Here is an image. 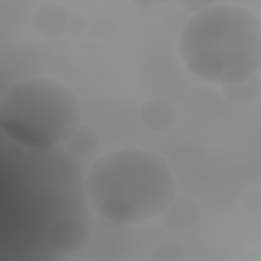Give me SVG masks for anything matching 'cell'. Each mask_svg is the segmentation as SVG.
<instances>
[{"label":"cell","instance_id":"obj_1","mask_svg":"<svg viewBox=\"0 0 261 261\" xmlns=\"http://www.w3.org/2000/svg\"><path fill=\"white\" fill-rule=\"evenodd\" d=\"M84 188L101 218L135 226L162 215L175 197L176 181L162 156L125 147L98 158L88 171Z\"/></svg>","mask_w":261,"mask_h":261},{"label":"cell","instance_id":"obj_2","mask_svg":"<svg viewBox=\"0 0 261 261\" xmlns=\"http://www.w3.org/2000/svg\"><path fill=\"white\" fill-rule=\"evenodd\" d=\"M178 52L188 70L222 87L244 83L261 68V20L254 11L209 4L182 28Z\"/></svg>","mask_w":261,"mask_h":261},{"label":"cell","instance_id":"obj_3","mask_svg":"<svg viewBox=\"0 0 261 261\" xmlns=\"http://www.w3.org/2000/svg\"><path fill=\"white\" fill-rule=\"evenodd\" d=\"M82 109L74 93L51 77L15 83L0 102V124L15 143L47 150L64 143L80 125Z\"/></svg>","mask_w":261,"mask_h":261},{"label":"cell","instance_id":"obj_4","mask_svg":"<svg viewBox=\"0 0 261 261\" xmlns=\"http://www.w3.org/2000/svg\"><path fill=\"white\" fill-rule=\"evenodd\" d=\"M46 238L48 244L56 251L70 253L86 245L89 230L87 225L77 218L60 217L48 226Z\"/></svg>","mask_w":261,"mask_h":261},{"label":"cell","instance_id":"obj_5","mask_svg":"<svg viewBox=\"0 0 261 261\" xmlns=\"http://www.w3.org/2000/svg\"><path fill=\"white\" fill-rule=\"evenodd\" d=\"M139 116L142 124L150 132L165 133L176 123L177 110L169 101L154 99L143 105Z\"/></svg>","mask_w":261,"mask_h":261},{"label":"cell","instance_id":"obj_6","mask_svg":"<svg viewBox=\"0 0 261 261\" xmlns=\"http://www.w3.org/2000/svg\"><path fill=\"white\" fill-rule=\"evenodd\" d=\"M160 217L170 229L185 230L192 228L198 222L200 211L193 200L187 197H174Z\"/></svg>","mask_w":261,"mask_h":261},{"label":"cell","instance_id":"obj_7","mask_svg":"<svg viewBox=\"0 0 261 261\" xmlns=\"http://www.w3.org/2000/svg\"><path fill=\"white\" fill-rule=\"evenodd\" d=\"M69 24L67 11L58 5L47 4L40 7L34 15V27L36 30L47 37L61 35Z\"/></svg>","mask_w":261,"mask_h":261},{"label":"cell","instance_id":"obj_8","mask_svg":"<svg viewBox=\"0 0 261 261\" xmlns=\"http://www.w3.org/2000/svg\"><path fill=\"white\" fill-rule=\"evenodd\" d=\"M64 145L72 154L86 155L96 149L98 136L90 126L79 125L64 142Z\"/></svg>","mask_w":261,"mask_h":261},{"label":"cell","instance_id":"obj_9","mask_svg":"<svg viewBox=\"0 0 261 261\" xmlns=\"http://www.w3.org/2000/svg\"><path fill=\"white\" fill-rule=\"evenodd\" d=\"M225 97L233 102H247L254 99L260 91L258 75L237 85L222 87Z\"/></svg>","mask_w":261,"mask_h":261},{"label":"cell","instance_id":"obj_10","mask_svg":"<svg viewBox=\"0 0 261 261\" xmlns=\"http://www.w3.org/2000/svg\"><path fill=\"white\" fill-rule=\"evenodd\" d=\"M156 259L159 260H178L181 259L180 255H185V250L178 245L173 243H163L155 250Z\"/></svg>","mask_w":261,"mask_h":261}]
</instances>
